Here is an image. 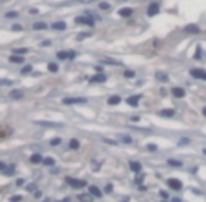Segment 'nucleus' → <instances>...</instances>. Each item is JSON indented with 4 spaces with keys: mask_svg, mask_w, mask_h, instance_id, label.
Returning a JSON list of instances; mask_svg holds the SVG:
<instances>
[{
    "mask_svg": "<svg viewBox=\"0 0 206 202\" xmlns=\"http://www.w3.org/2000/svg\"><path fill=\"white\" fill-rule=\"evenodd\" d=\"M82 103H87V98L84 97H66L63 98V104H82Z\"/></svg>",
    "mask_w": 206,
    "mask_h": 202,
    "instance_id": "nucleus-1",
    "label": "nucleus"
},
{
    "mask_svg": "<svg viewBox=\"0 0 206 202\" xmlns=\"http://www.w3.org/2000/svg\"><path fill=\"white\" fill-rule=\"evenodd\" d=\"M66 181L70 187H73V188H83V187H86V184H87L83 180H76V178H72V177H67Z\"/></svg>",
    "mask_w": 206,
    "mask_h": 202,
    "instance_id": "nucleus-2",
    "label": "nucleus"
},
{
    "mask_svg": "<svg viewBox=\"0 0 206 202\" xmlns=\"http://www.w3.org/2000/svg\"><path fill=\"white\" fill-rule=\"evenodd\" d=\"M191 76H194L195 79H200V80H206V70H200V69H192Z\"/></svg>",
    "mask_w": 206,
    "mask_h": 202,
    "instance_id": "nucleus-3",
    "label": "nucleus"
},
{
    "mask_svg": "<svg viewBox=\"0 0 206 202\" xmlns=\"http://www.w3.org/2000/svg\"><path fill=\"white\" fill-rule=\"evenodd\" d=\"M167 184H168V185H170L173 190H175V191H178V190H181V188H182L181 181L177 180V178H170V180L167 181Z\"/></svg>",
    "mask_w": 206,
    "mask_h": 202,
    "instance_id": "nucleus-4",
    "label": "nucleus"
},
{
    "mask_svg": "<svg viewBox=\"0 0 206 202\" xmlns=\"http://www.w3.org/2000/svg\"><path fill=\"white\" fill-rule=\"evenodd\" d=\"M142 98V95H130V97L126 98V103L130 105V107H137V104H139V100Z\"/></svg>",
    "mask_w": 206,
    "mask_h": 202,
    "instance_id": "nucleus-5",
    "label": "nucleus"
},
{
    "mask_svg": "<svg viewBox=\"0 0 206 202\" xmlns=\"http://www.w3.org/2000/svg\"><path fill=\"white\" fill-rule=\"evenodd\" d=\"M76 23H79V24H88V25H94V20L90 19V17H84V15H82V17H76Z\"/></svg>",
    "mask_w": 206,
    "mask_h": 202,
    "instance_id": "nucleus-6",
    "label": "nucleus"
},
{
    "mask_svg": "<svg viewBox=\"0 0 206 202\" xmlns=\"http://www.w3.org/2000/svg\"><path fill=\"white\" fill-rule=\"evenodd\" d=\"M105 80H107V76H105V74H103V73L100 72L98 74H95V76L91 77L90 82H91V83H104Z\"/></svg>",
    "mask_w": 206,
    "mask_h": 202,
    "instance_id": "nucleus-7",
    "label": "nucleus"
},
{
    "mask_svg": "<svg viewBox=\"0 0 206 202\" xmlns=\"http://www.w3.org/2000/svg\"><path fill=\"white\" fill-rule=\"evenodd\" d=\"M158 10H160V7H158L157 3H152L150 6L147 7V14L149 15H156L158 13Z\"/></svg>",
    "mask_w": 206,
    "mask_h": 202,
    "instance_id": "nucleus-8",
    "label": "nucleus"
},
{
    "mask_svg": "<svg viewBox=\"0 0 206 202\" xmlns=\"http://www.w3.org/2000/svg\"><path fill=\"white\" fill-rule=\"evenodd\" d=\"M88 191H90V194H91V195L97 196V198H100V196L103 195L101 190H100L98 187H95V185H90V187H88Z\"/></svg>",
    "mask_w": 206,
    "mask_h": 202,
    "instance_id": "nucleus-9",
    "label": "nucleus"
},
{
    "mask_svg": "<svg viewBox=\"0 0 206 202\" xmlns=\"http://www.w3.org/2000/svg\"><path fill=\"white\" fill-rule=\"evenodd\" d=\"M184 31L187 34H198V32H199V28H198L196 25H194V24H188L187 27L184 28Z\"/></svg>",
    "mask_w": 206,
    "mask_h": 202,
    "instance_id": "nucleus-10",
    "label": "nucleus"
},
{
    "mask_svg": "<svg viewBox=\"0 0 206 202\" xmlns=\"http://www.w3.org/2000/svg\"><path fill=\"white\" fill-rule=\"evenodd\" d=\"M171 93H173V95H174V97H177V98H181V97H184V95H185V90L179 89V87L173 89V90H171Z\"/></svg>",
    "mask_w": 206,
    "mask_h": 202,
    "instance_id": "nucleus-11",
    "label": "nucleus"
},
{
    "mask_svg": "<svg viewBox=\"0 0 206 202\" xmlns=\"http://www.w3.org/2000/svg\"><path fill=\"white\" fill-rule=\"evenodd\" d=\"M129 167H130V170H132V171H135V173H139L140 170H142V164H140V163H137V162H130L129 163Z\"/></svg>",
    "mask_w": 206,
    "mask_h": 202,
    "instance_id": "nucleus-12",
    "label": "nucleus"
},
{
    "mask_svg": "<svg viewBox=\"0 0 206 202\" xmlns=\"http://www.w3.org/2000/svg\"><path fill=\"white\" fill-rule=\"evenodd\" d=\"M132 13H133V10L129 9V7H124V9L119 10V15H122V17H129Z\"/></svg>",
    "mask_w": 206,
    "mask_h": 202,
    "instance_id": "nucleus-13",
    "label": "nucleus"
},
{
    "mask_svg": "<svg viewBox=\"0 0 206 202\" xmlns=\"http://www.w3.org/2000/svg\"><path fill=\"white\" fill-rule=\"evenodd\" d=\"M121 103V97L119 95H112V97L108 98V104L109 105H116Z\"/></svg>",
    "mask_w": 206,
    "mask_h": 202,
    "instance_id": "nucleus-14",
    "label": "nucleus"
},
{
    "mask_svg": "<svg viewBox=\"0 0 206 202\" xmlns=\"http://www.w3.org/2000/svg\"><path fill=\"white\" fill-rule=\"evenodd\" d=\"M52 28L53 30H58V31H62V30H66V24L63 21H58V23H53L52 24Z\"/></svg>",
    "mask_w": 206,
    "mask_h": 202,
    "instance_id": "nucleus-15",
    "label": "nucleus"
},
{
    "mask_svg": "<svg viewBox=\"0 0 206 202\" xmlns=\"http://www.w3.org/2000/svg\"><path fill=\"white\" fill-rule=\"evenodd\" d=\"M30 160H31V163H32V164H38V163H41L44 159H42V156H41V154L35 153V154H32V156L30 157Z\"/></svg>",
    "mask_w": 206,
    "mask_h": 202,
    "instance_id": "nucleus-16",
    "label": "nucleus"
},
{
    "mask_svg": "<svg viewBox=\"0 0 206 202\" xmlns=\"http://www.w3.org/2000/svg\"><path fill=\"white\" fill-rule=\"evenodd\" d=\"M46 23H42V21H36L32 24V28L34 30H46Z\"/></svg>",
    "mask_w": 206,
    "mask_h": 202,
    "instance_id": "nucleus-17",
    "label": "nucleus"
},
{
    "mask_svg": "<svg viewBox=\"0 0 206 202\" xmlns=\"http://www.w3.org/2000/svg\"><path fill=\"white\" fill-rule=\"evenodd\" d=\"M10 62H13V63H23L24 62V58L23 56H18L17 53L13 56H10Z\"/></svg>",
    "mask_w": 206,
    "mask_h": 202,
    "instance_id": "nucleus-18",
    "label": "nucleus"
},
{
    "mask_svg": "<svg viewBox=\"0 0 206 202\" xmlns=\"http://www.w3.org/2000/svg\"><path fill=\"white\" fill-rule=\"evenodd\" d=\"M158 114H160L161 116H173L174 114H175V111L174 110H161Z\"/></svg>",
    "mask_w": 206,
    "mask_h": 202,
    "instance_id": "nucleus-19",
    "label": "nucleus"
},
{
    "mask_svg": "<svg viewBox=\"0 0 206 202\" xmlns=\"http://www.w3.org/2000/svg\"><path fill=\"white\" fill-rule=\"evenodd\" d=\"M156 79L161 80V82H167V80H168V76H167L166 73H163V72H157V73H156Z\"/></svg>",
    "mask_w": 206,
    "mask_h": 202,
    "instance_id": "nucleus-20",
    "label": "nucleus"
},
{
    "mask_svg": "<svg viewBox=\"0 0 206 202\" xmlns=\"http://www.w3.org/2000/svg\"><path fill=\"white\" fill-rule=\"evenodd\" d=\"M69 146H70V149H79V147H80V142L77 141V139H70Z\"/></svg>",
    "mask_w": 206,
    "mask_h": 202,
    "instance_id": "nucleus-21",
    "label": "nucleus"
},
{
    "mask_svg": "<svg viewBox=\"0 0 206 202\" xmlns=\"http://www.w3.org/2000/svg\"><path fill=\"white\" fill-rule=\"evenodd\" d=\"M10 97L11 98H20V97H23V93L20 91V90H11V91H10Z\"/></svg>",
    "mask_w": 206,
    "mask_h": 202,
    "instance_id": "nucleus-22",
    "label": "nucleus"
},
{
    "mask_svg": "<svg viewBox=\"0 0 206 202\" xmlns=\"http://www.w3.org/2000/svg\"><path fill=\"white\" fill-rule=\"evenodd\" d=\"M13 52L17 53V55H24V53L28 52V49L27 48H14L13 49Z\"/></svg>",
    "mask_w": 206,
    "mask_h": 202,
    "instance_id": "nucleus-23",
    "label": "nucleus"
},
{
    "mask_svg": "<svg viewBox=\"0 0 206 202\" xmlns=\"http://www.w3.org/2000/svg\"><path fill=\"white\" fill-rule=\"evenodd\" d=\"M56 56H58L59 59H66V58H69V52H66V51H59V52L56 53Z\"/></svg>",
    "mask_w": 206,
    "mask_h": 202,
    "instance_id": "nucleus-24",
    "label": "nucleus"
},
{
    "mask_svg": "<svg viewBox=\"0 0 206 202\" xmlns=\"http://www.w3.org/2000/svg\"><path fill=\"white\" fill-rule=\"evenodd\" d=\"M42 163L45 166H53L55 164V160L52 159V157H45V159L42 160Z\"/></svg>",
    "mask_w": 206,
    "mask_h": 202,
    "instance_id": "nucleus-25",
    "label": "nucleus"
},
{
    "mask_svg": "<svg viewBox=\"0 0 206 202\" xmlns=\"http://www.w3.org/2000/svg\"><path fill=\"white\" fill-rule=\"evenodd\" d=\"M31 72H32V66H31V65H27V66H24L21 69L23 74H28V73H31Z\"/></svg>",
    "mask_w": 206,
    "mask_h": 202,
    "instance_id": "nucleus-26",
    "label": "nucleus"
},
{
    "mask_svg": "<svg viewBox=\"0 0 206 202\" xmlns=\"http://www.w3.org/2000/svg\"><path fill=\"white\" fill-rule=\"evenodd\" d=\"M167 163H168L170 166H174V167H181V166H182L181 162H178V160H173V159H170Z\"/></svg>",
    "mask_w": 206,
    "mask_h": 202,
    "instance_id": "nucleus-27",
    "label": "nucleus"
},
{
    "mask_svg": "<svg viewBox=\"0 0 206 202\" xmlns=\"http://www.w3.org/2000/svg\"><path fill=\"white\" fill-rule=\"evenodd\" d=\"M77 199H80V201H87V202H90V201H91V196L87 195V194H80V195L77 196Z\"/></svg>",
    "mask_w": 206,
    "mask_h": 202,
    "instance_id": "nucleus-28",
    "label": "nucleus"
},
{
    "mask_svg": "<svg viewBox=\"0 0 206 202\" xmlns=\"http://www.w3.org/2000/svg\"><path fill=\"white\" fill-rule=\"evenodd\" d=\"M48 70H49V72H58V65L53 63V62L48 63Z\"/></svg>",
    "mask_w": 206,
    "mask_h": 202,
    "instance_id": "nucleus-29",
    "label": "nucleus"
},
{
    "mask_svg": "<svg viewBox=\"0 0 206 202\" xmlns=\"http://www.w3.org/2000/svg\"><path fill=\"white\" fill-rule=\"evenodd\" d=\"M103 63H109V65H121L119 62H116V61H112V59H103Z\"/></svg>",
    "mask_w": 206,
    "mask_h": 202,
    "instance_id": "nucleus-30",
    "label": "nucleus"
},
{
    "mask_svg": "<svg viewBox=\"0 0 206 202\" xmlns=\"http://www.w3.org/2000/svg\"><path fill=\"white\" fill-rule=\"evenodd\" d=\"M10 84H11V80H9V79L0 80V86H10Z\"/></svg>",
    "mask_w": 206,
    "mask_h": 202,
    "instance_id": "nucleus-31",
    "label": "nucleus"
},
{
    "mask_svg": "<svg viewBox=\"0 0 206 202\" xmlns=\"http://www.w3.org/2000/svg\"><path fill=\"white\" fill-rule=\"evenodd\" d=\"M40 124V125H44V126H61L59 124H52V122H36Z\"/></svg>",
    "mask_w": 206,
    "mask_h": 202,
    "instance_id": "nucleus-32",
    "label": "nucleus"
},
{
    "mask_svg": "<svg viewBox=\"0 0 206 202\" xmlns=\"http://www.w3.org/2000/svg\"><path fill=\"white\" fill-rule=\"evenodd\" d=\"M36 190V184H30V185H27V191L28 192H32V191Z\"/></svg>",
    "mask_w": 206,
    "mask_h": 202,
    "instance_id": "nucleus-33",
    "label": "nucleus"
},
{
    "mask_svg": "<svg viewBox=\"0 0 206 202\" xmlns=\"http://www.w3.org/2000/svg\"><path fill=\"white\" fill-rule=\"evenodd\" d=\"M90 35H91V34H88V32H82L79 37H77V40H84V38L90 37Z\"/></svg>",
    "mask_w": 206,
    "mask_h": 202,
    "instance_id": "nucleus-34",
    "label": "nucleus"
},
{
    "mask_svg": "<svg viewBox=\"0 0 206 202\" xmlns=\"http://www.w3.org/2000/svg\"><path fill=\"white\" fill-rule=\"evenodd\" d=\"M17 15H18V13L11 11V13H7V14H6V17H7V19H14V17H17Z\"/></svg>",
    "mask_w": 206,
    "mask_h": 202,
    "instance_id": "nucleus-35",
    "label": "nucleus"
},
{
    "mask_svg": "<svg viewBox=\"0 0 206 202\" xmlns=\"http://www.w3.org/2000/svg\"><path fill=\"white\" fill-rule=\"evenodd\" d=\"M100 9H103V10H108V9H109V4H108V3H105V2H101V3H100Z\"/></svg>",
    "mask_w": 206,
    "mask_h": 202,
    "instance_id": "nucleus-36",
    "label": "nucleus"
},
{
    "mask_svg": "<svg viewBox=\"0 0 206 202\" xmlns=\"http://www.w3.org/2000/svg\"><path fill=\"white\" fill-rule=\"evenodd\" d=\"M61 142L62 141L59 138H55V139H52V141H51V145H52V146H56V145H59Z\"/></svg>",
    "mask_w": 206,
    "mask_h": 202,
    "instance_id": "nucleus-37",
    "label": "nucleus"
},
{
    "mask_svg": "<svg viewBox=\"0 0 206 202\" xmlns=\"http://www.w3.org/2000/svg\"><path fill=\"white\" fill-rule=\"evenodd\" d=\"M11 30H13V31H21V30H23V27H21L20 24H13Z\"/></svg>",
    "mask_w": 206,
    "mask_h": 202,
    "instance_id": "nucleus-38",
    "label": "nucleus"
},
{
    "mask_svg": "<svg viewBox=\"0 0 206 202\" xmlns=\"http://www.w3.org/2000/svg\"><path fill=\"white\" fill-rule=\"evenodd\" d=\"M125 77H133L135 76V72H132V70H125Z\"/></svg>",
    "mask_w": 206,
    "mask_h": 202,
    "instance_id": "nucleus-39",
    "label": "nucleus"
},
{
    "mask_svg": "<svg viewBox=\"0 0 206 202\" xmlns=\"http://www.w3.org/2000/svg\"><path fill=\"white\" fill-rule=\"evenodd\" d=\"M21 199H23L21 195H14V196H11V199H10V201L14 202V201H21Z\"/></svg>",
    "mask_w": 206,
    "mask_h": 202,
    "instance_id": "nucleus-40",
    "label": "nucleus"
},
{
    "mask_svg": "<svg viewBox=\"0 0 206 202\" xmlns=\"http://www.w3.org/2000/svg\"><path fill=\"white\" fill-rule=\"evenodd\" d=\"M147 149H149V150H152V152H154V150L157 149V146H156V145H153V143H152V145H147Z\"/></svg>",
    "mask_w": 206,
    "mask_h": 202,
    "instance_id": "nucleus-41",
    "label": "nucleus"
},
{
    "mask_svg": "<svg viewBox=\"0 0 206 202\" xmlns=\"http://www.w3.org/2000/svg\"><path fill=\"white\" fill-rule=\"evenodd\" d=\"M49 45H51V41H49V40L42 41V42H41V46H49Z\"/></svg>",
    "mask_w": 206,
    "mask_h": 202,
    "instance_id": "nucleus-42",
    "label": "nucleus"
},
{
    "mask_svg": "<svg viewBox=\"0 0 206 202\" xmlns=\"http://www.w3.org/2000/svg\"><path fill=\"white\" fill-rule=\"evenodd\" d=\"M195 58H196V59H199V58H200V46H198L196 53H195Z\"/></svg>",
    "mask_w": 206,
    "mask_h": 202,
    "instance_id": "nucleus-43",
    "label": "nucleus"
},
{
    "mask_svg": "<svg viewBox=\"0 0 206 202\" xmlns=\"http://www.w3.org/2000/svg\"><path fill=\"white\" fill-rule=\"evenodd\" d=\"M105 192H112V185H111V184H108V185H107V187H105Z\"/></svg>",
    "mask_w": 206,
    "mask_h": 202,
    "instance_id": "nucleus-44",
    "label": "nucleus"
},
{
    "mask_svg": "<svg viewBox=\"0 0 206 202\" xmlns=\"http://www.w3.org/2000/svg\"><path fill=\"white\" fill-rule=\"evenodd\" d=\"M122 141H124V142H128V143H130V142H132V139H130L129 136H122Z\"/></svg>",
    "mask_w": 206,
    "mask_h": 202,
    "instance_id": "nucleus-45",
    "label": "nucleus"
},
{
    "mask_svg": "<svg viewBox=\"0 0 206 202\" xmlns=\"http://www.w3.org/2000/svg\"><path fill=\"white\" fill-rule=\"evenodd\" d=\"M69 58H70V59H74V58H76V52L70 51V52H69Z\"/></svg>",
    "mask_w": 206,
    "mask_h": 202,
    "instance_id": "nucleus-46",
    "label": "nucleus"
},
{
    "mask_svg": "<svg viewBox=\"0 0 206 202\" xmlns=\"http://www.w3.org/2000/svg\"><path fill=\"white\" fill-rule=\"evenodd\" d=\"M15 184H17L18 187H20V185H23V184H24V180H23V178H20V180L15 181Z\"/></svg>",
    "mask_w": 206,
    "mask_h": 202,
    "instance_id": "nucleus-47",
    "label": "nucleus"
},
{
    "mask_svg": "<svg viewBox=\"0 0 206 202\" xmlns=\"http://www.w3.org/2000/svg\"><path fill=\"white\" fill-rule=\"evenodd\" d=\"M30 14H38V10H36V9H31L30 10Z\"/></svg>",
    "mask_w": 206,
    "mask_h": 202,
    "instance_id": "nucleus-48",
    "label": "nucleus"
},
{
    "mask_svg": "<svg viewBox=\"0 0 206 202\" xmlns=\"http://www.w3.org/2000/svg\"><path fill=\"white\" fill-rule=\"evenodd\" d=\"M160 195L163 196V198H168V194H167V192H164V191H161V192H160Z\"/></svg>",
    "mask_w": 206,
    "mask_h": 202,
    "instance_id": "nucleus-49",
    "label": "nucleus"
},
{
    "mask_svg": "<svg viewBox=\"0 0 206 202\" xmlns=\"http://www.w3.org/2000/svg\"><path fill=\"white\" fill-rule=\"evenodd\" d=\"M104 141H105L107 143H111V145H116V142H114V141H109V139H104Z\"/></svg>",
    "mask_w": 206,
    "mask_h": 202,
    "instance_id": "nucleus-50",
    "label": "nucleus"
},
{
    "mask_svg": "<svg viewBox=\"0 0 206 202\" xmlns=\"http://www.w3.org/2000/svg\"><path fill=\"white\" fill-rule=\"evenodd\" d=\"M4 168H6V164L3 162H0V170H4Z\"/></svg>",
    "mask_w": 206,
    "mask_h": 202,
    "instance_id": "nucleus-51",
    "label": "nucleus"
},
{
    "mask_svg": "<svg viewBox=\"0 0 206 202\" xmlns=\"http://www.w3.org/2000/svg\"><path fill=\"white\" fill-rule=\"evenodd\" d=\"M95 70H97V72H103V67H101V66H97V67H95Z\"/></svg>",
    "mask_w": 206,
    "mask_h": 202,
    "instance_id": "nucleus-52",
    "label": "nucleus"
},
{
    "mask_svg": "<svg viewBox=\"0 0 206 202\" xmlns=\"http://www.w3.org/2000/svg\"><path fill=\"white\" fill-rule=\"evenodd\" d=\"M139 120H140L139 116H132V121H139Z\"/></svg>",
    "mask_w": 206,
    "mask_h": 202,
    "instance_id": "nucleus-53",
    "label": "nucleus"
},
{
    "mask_svg": "<svg viewBox=\"0 0 206 202\" xmlns=\"http://www.w3.org/2000/svg\"><path fill=\"white\" fill-rule=\"evenodd\" d=\"M202 114H203V115L206 116V107H205V108H203V110H202Z\"/></svg>",
    "mask_w": 206,
    "mask_h": 202,
    "instance_id": "nucleus-54",
    "label": "nucleus"
},
{
    "mask_svg": "<svg viewBox=\"0 0 206 202\" xmlns=\"http://www.w3.org/2000/svg\"><path fill=\"white\" fill-rule=\"evenodd\" d=\"M203 153H205V154H206V149H203Z\"/></svg>",
    "mask_w": 206,
    "mask_h": 202,
    "instance_id": "nucleus-55",
    "label": "nucleus"
}]
</instances>
